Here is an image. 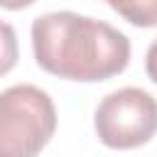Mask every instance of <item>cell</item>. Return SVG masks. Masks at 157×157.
<instances>
[{
	"instance_id": "obj_1",
	"label": "cell",
	"mask_w": 157,
	"mask_h": 157,
	"mask_svg": "<svg viewBox=\"0 0 157 157\" xmlns=\"http://www.w3.org/2000/svg\"><path fill=\"white\" fill-rule=\"evenodd\" d=\"M34 61L59 78L105 81L125 71L130 39L108 22L59 10L32 22Z\"/></svg>"
},
{
	"instance_id": "obj_2",
	"label": "cell",
	"mask_w": 157,
	"mask_h": 157,
	"mask_svg": "<svg viewBox=\"0 0 157 157\" xmlns=\"http://www.w3.org/2000/svg\"><path fill=\"white\" fill-rule=\"evenodd\" d=\"M56 130V108L47 91L20 83L0 93V157H37Z\"/></svg>"
},
{
	"instance_id": "obj_3",
	"label": "cell",
	"mask_w": 157,
	"mask_h": 157,
	"mask_svg": "<svg viewBox=\"0 0 157 157\" xmlns=\"http://www.w3.org/2000/svg\"><path fill=\"white\" fill-rule=\"evenodd\" d=\"M93 125L105 147H140L157 132V98L135 86L118 88L98 103Z\"/></svg>"
},
{
	"instance_id": "obj_4",
	"label": "cell",
	"mask_w": 157,
	"mask_h": 157,
	"mask_svg": "<svg viewBox=\"0 0 157 157\" xmlns=\"http://www.w3.org/2000/svg\"><path fill=\"white\" fill-rule=\"evenodd\" d=\"M135 27H157V0H103Z\"/></svg>"
},
{
	"instance_id": "obj_5",
	"label": "cell",
	"mask_w": 157,
	"mask_h": 157,
	"mask_svg": "<svg viewBox=\"0 0 157 157\" xmlns=\"http://www.w3.org/2000/svg\"><path fill=\"white\" fill-rule=\"evenodd\" d=\"M20 49H17V34L12 25L0 20V76H5L15 64H17Z\"/></svg>"
},
{
	"instance_id": "obj_6",
	"label": "cell",
	"mask_w": 157,
	"mask_h": 157,
	"mask_svg": "<svg viewBox=\"0 0 157 157\" xmlns=\"http://www.w3.org/2000/svg\"><path fill=\"white\" fill-rule=\"evenodd\" d=\"M145 71H147V76L157 83V39L150 44V49H147V56H145Z\"/></svg>"
},
{
	"instance_id": "obj_7",
	"label": "cell",
	"mask_w": 157,
	"mask_h": 157,
	"mask_svg": "<svg viewBox=\"0 0 157 157\" xmlns=\"http://www.w3.org/2000/svg\"><path fill=\"white\" fill-rule=\"evenodd\" d=\"M34 0H0V7L5 10H22V7H29Z\"/></svg>"
}]
</instances>
